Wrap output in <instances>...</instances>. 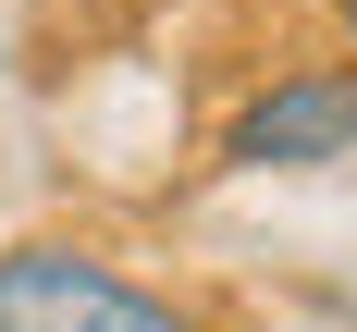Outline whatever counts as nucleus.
<instances>
[{
    "label": "nucleus",
    "instance_id": "7ed1b4c3",
    "mask_svg": "<svg viewBox=\"0 0 357 332\" xmlns=\"http://www.w3.org/2000/svg\"><path fill=\"white\" fill-rule=\"evenodd\" d=\"M345 37H357V0H345Z\"/></svg>",
    "mask_w": 357,
    "mask_h": 332
},
{
    "label": "nucleus",
    "instance_id": "f257e3e1",
    "mask_svg": "<svg viewBox=\"0 0 357 332\" xmlns=\"http://www.w3.org/2000/svg\"><path fill=\"white\" fill-rule=\"evenodd\" d=\"M0 332H197V320L86 246H0Z\"/></svg>",
    "mask_w": 357,
    "mask_h": 332
},
{
    "label": "nucleus",
    "instance_id": "f03ea898",
    "mask_svg": "<svg viewBox=\"0 0 357 332\" xmlns=\"http://www.w3.org/2000/svg\"><path fill=\"white\" fill-rule=\"evenodd\" d=\"M345 148H357V74L345 62H308V74H284L271 99L234 111V160H247V173H321Z\"/></svg>",
    "mask_w": 357,
    "mask_h": 332
}]
</instances>
